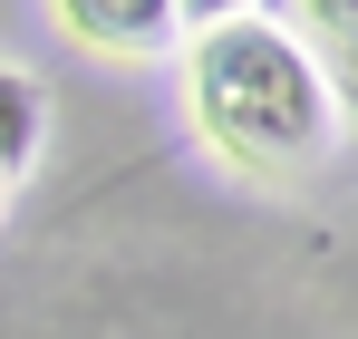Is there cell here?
Returning a JSON list of instances; mask_svg holds the SVG:
<instances>
[{"label":"cell","instance_id":"obj_1","mask_svg":"<svg viewBox=\"0 0 358 339\" xmlns=\"http://www.w3.org/2000/svg\"><path fill=\"white\" fill-rule=\"evenodd\" d=\"M194 126L203 146L242 174H310L329 155V88H320V58L262 29V20H223L194 39Z\"/></svg>","mask_w":358,"mask_h":339},{"label":"cell","instance_id":"obj_5","mask_svg":"<svg viewBox=\"0 0 358 339\" xmlns=\"http://www.w3.org/2000/svg\"><path fill=\"white\" fill-rule=\"evenodd\" d=\"M242 10H252V0H175V29L203 39V29H223V20H242Z\"/></svg>","mask_w":358,"mask_h":339},{"label":"cell","instance_id":"obj_2","mask_svg":"<svg viewBox=\"0 0 358 339\" xmlns=\"http://www.w3.org/2000/svg\"><path fill=\"white\" fill-rule=\"evenodd\" d=\"M59 20L107 58H155L175 39V0H59Z\"/></svg>","mask_w":358,"mask_h":339},{"label":"cell","instance_id":"obj_3","mask_svg":"<svg viewBox=\"0 0 358 339\" xmlns=\"http://www.w3.org/2000/svg\"><path fill=\"white\" fill-rule=\"evenodd\" d=\"M39 126H49V107H39V78L0 68V184H20V174H29V155H39Z\"/></svg>","mask_w":358,"mask_h":339},{"label":"cell","instance_id":"obj_7","mask_svg":"<svg viewBox=\"0 0 358 339\" xmlns=\"http://www.w3.org/2000/svg\"><path fill=\"white\" fill-rule=\"evenodd\" d=\"M0 204H10V184H0Z\"/></svg>","mask_w":358,"mask_h":339},{"label":"cell","instance_id":"obj_6","mask_svg":"<svg viewBox=\"0 0 358 339\" xmlns=\"http://www.w3.org/2000/svg\"><path fill=\"white\" fill-rule=\"evenodd\" d=\"M320 88H329V107H349V116H358V49H329Z\"/></svg>","mask_w":358,"mask_h":339},{"label":"cell","instance_id":"obj_4","mask_svg":"<svg viewBox=\"0 0 358 339\" xmlns=\"http://www.w3.org/2000/svg\"><path fill=\"white\" fill-rule=\"evenodd\" d=\"M300 10H310L320 49H358V0H300Z\"/></svg>","mask_w":358,"mask_h":339}]
</instances>
